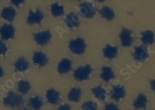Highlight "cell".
<instances>
[{
    "label": "cell",
    "instance_id": "484cf974",
    "mask_svg": "<svg viewBox=\"0 0 155 110\" xmlns=\"http://www.w3.org/2000/svg\"><path fill=\"white\" fill-rule=\"evenodd\" d=\"M51 12L54 16H60L63 13V8L58 4H54L51 7Z\"/></svg>",
    "mask_w": 155,
    "mask_h": 110
},
{
    "label": "cell",
    "instance_id": "83f0119b",
    "mask_svg": "<svg viewBox=\"0 0 155 110\" xmlns=\"http://www.w3.org/2000/svg\"><path fill=\"white\" fill-rule=\"evenodd\" d=\"M104 110H119L117 106L114 103H109L106 105Z\"/></svg>",
    "mask_w": 155,
    "mask_h": 110
},
{
    "label": "cell",
    "instance_id": "6da1fadb",
    "mask_svg": "<svg viewBox=\"0 0 155 110\" xmlns=\"http://www.w3.org/2000/svg\"><path fill=\"white\" fill-rule=\"evenodd\" d=\"M23 103L22 97L15 92H9L4 99L5 105L9 107H17Z\"/></svg>",
    "mask_w": 155,
    "mask_h": 110
},
{
    "label": "cell",
    "instance_id": "e0dca14e",
    "mask_svg": "<svg viewBox=\"0 0 155 110\" xmlns=\"http://www.w3.org/2000/svg\"><path fill=\"white\" fill-rule=\"evenodd\" d=\"M104 54L105 56L109 58H113L115 57L117 54V48L116 47L111 46L110 45H107L104 49Z\"/></svg>",
    "mask_w": 155,
    "mask_h": 110
},
{
    "label": "cell",
    "instance_id": "d6986e66",
    "mask_svg": "<svg viewBox=\"0 0 155 110\" xmlns=\"http://www.w3.org/2000/svg\"><path fill=\"white\" fill-rule=\"evenodd\" d=\"M29 106L32 107L34 110H38L42 105V101L40 98L35 96L31 98L29 100Z\"/></svg>",
    "mask_w": 155,
    "mask_h": 110
},
{
    "label": "cell",
    "instance_id": "9c48e42d",
    "mask_svg": "<svg viewBox=\"0 0 155 110\" xmlns=\"http://www.w3.org/2000/svg\"><path fill=\"white\" fill-rule=\"evenodd\" d=\"M134 56L136 59L143 61L148 56V52L147 49L143 46H139L136 48L134 53Z\"/></svg>",
    "mask_w": 155,
    "mask_h": 110
},
{
    "label": "cell",
    "instance_id": "52a82bcc",
    "mask_svg": "<svg viewBox=\"0 0 155 110\" xmlns=\"http://www.w3.org/2000/svg\"><path fill=\"white\" fill-rule=\"evenodd\" d=\"M120 40L123 46H129L132 44V36L131 33L128 30L126 29H124L120 33Z\"/></svg>",
    "mask_w": 155,
    "mask_h": 110
},
{
    "label": "cell",
    "instance_id": "3957f363",
    "mask_svg": "<svg viewBox=\"0 0 155 110\" xmlns=\"http://www.w3.org/2000/svg\"><path fill=\"white\" fill-rule=\"evenodd\" d=\"M91 68L89 66L80 67L77 69L74 73V77L78 80H83L88 78L89 75L91 72Z\"/></svg>",
    "mask_w": 155,
    "mask_h": 110
},
{
    "label": "cell",
    "instance_id": "ffe728a7",
    "mask_svg": "<svg viewBox=\"0 0 155 110\" xmlns=\"http://www.w3.org/2000/svg\"><path fill=\"white\" fill-rule=\"evenodd\" d=\"M114 74L112 69L108 67H104L102 69V73L101 74V78L106 81L109 80V79L113 78Z\"/></svg>",
    "mask_w": 155,
    "mask_h": 110
},
{
    "label": "cell",
    "instance_id": "1f68e13d",
    "mask_svg": "<svg viewBox=\"0 0 155 110\" xmlns=\"http://www.w3.org/2000/svg\"><path fill=\"white\" fill-rule=\"evenodd\" d=\"M3 75V70L2 68V67H0V77H1Z\"/></svg>",
    "mask_w": 155,
    "mask_h": 110
},
{
    "label": "cell",
    "instance_id": "7c38bea8",
    "mask_svg": "<svg viewBox=\"0 0 155 110\" xmlns=\"http://www.w3.org/2000/svg\"><path fill=\"white\" fill-rule=\"evenodd\" d=\"M81 11L82 14L86 17H92L95 13V10L93 7L89 3H84L81 6Z\"/></svg>",
    "mask_w": 155,
    "mask_h": 110
},
{
    "label": "cell",
    "instance_id": "30bf717a",
    "mask_svg": "<svg viewBox=\"0 0 155 110\" xmlns=\"http://www.w3.org/2000/svg\"><path fill=\"white\" fill-rule=\"evenodd\" d=\"M2 16L5 19L9 21H11L15 17L16 11L15 10L14 8L11 7L5 8L2 11Z\"/></svg>",
    "mask_w": 155,
    "mask_h": 110
},
{
    "label": "cell",
    "instance_id": "f1b7e54d",
    "mask_svg": "<svg viewBox=\"0 0 155 110\" xmlns=\"http://www.w3.org/2000/svg\"><path fill=\"white\" fill-rule=\"evenodd\" d=\"M7 50V48L6 45L2 41H0V55L5 53Z\"/></svg>",
    "mask_w": 155,
    "mask_h": 110
},
{
    "label": "cell",
    "instance_id": "ba28073f",
    "mask_svg": "<svg viewBox=\"0 0 155 110\" xmlns=\"http://www.w3.org/2000/svg\"><path fill=\"white\" fill-rule=\"evenodd\" d=\"M43 14L41 11L37 10L35 12L31 11L28 17V22L31 24L39 23L41 22Z\"/></svg>",
    "mask_w": 155,
    "mask_h": 110
},
{
    "label": "cell",
    "instance_id": "f546056e",
    "mask_svg": "<svg viewBox=\"0 0 155 110\" xmlns=\"http://www.w3.org/2000/svg\"><path fill=\"white\" fill-rule=\"evenodd\" d=\"M58 110H71V108H70V106L68 105H67V104H66V105H63L60 106L58 108Z\"/></svg>",
    "mask_w": 155,
    "mask_h": 110
},
{
    "label": "cell",
    "instance_id": "7a4b0ae2",
    "mask_svg": "<svg viewBox=\"0 0 155 110\" xmlns=\"http://www.w3.org/2000/svg\"><path fill=\"white\" fill-rule=\"evenodd\" d=\"M70 48L73 53L81 54L84 51L85 43L84 40L81 39L71 40L70 43Z\"/></svg>",
    "mask_w": 155,
    "mask_h": 110
},
{
    "label": "cell",
    "instance_id": "4fadbf2b",
    "mask_svg": "<svg viewBox=\"0 0 155 110\" xmlns=\"http://www.w3.org/2000/svg\"><path fill=\"white\" fill-rule=\"evenodd\" d=\"M60 95L58 92L54 89H50L47 92V99L51 103H56L59 100Z\"/></svg>",
    "mask_w": 155,
    "mask_h": 110
},
{
    "label": "cell",
    "instance_id": "ac0fdd59",
    "mask_svg": "<svg viewBox=\"0 0 155 110\" xmlns=\"http://www.w3.org/2000/svg\"><path fill=\"white\" fill-rule=\"evenodd\" d=\"M147 102V97L144 95H140L134 102V106L138 109L143 108L145 106Z\"/></svg>",
    "mask_w": 155,
    "mask_h": 110
},
{
    "label": "cell",
    "instance_id": "44dd1931",
    "mask_svg": "<svg viewBox=\"0 0 155 110\" xmlns=\"http://www.w3.org/2000/svg\"><path fill=\"white\" fill-rule=\"evenodd\" d=\"M81 90L79 89L74 88L68 94V99L73 102H78L80 99Z\"/></svg>",
    "mask_w": 155,
    "mask_h": 110
},
{
    "label": "cell",
    "instance_id": "603a6c76",
    "mask_svg": "<svg viewBox=\"0 0 155 110\" xmlns=\"http://www.w3.org/2000/svg\"><path fill=\"white\" fill-rule=\"evenodd\" d=\"M101 13L103 17L108 20H112L114 17V13L113 11L108 7L103 8L101 10Z\"/></svg>",
    "mask_w": 155,
    "mask_h": 110
},
{
    "label": "cell",
    "instance_id": "277c9868",
    "mask_svg": "<svg viewBox=\"0 0 155 110\" xmlns=\"http://www.w3.org/2000/svg\"><path fill=\"white\" fill-rule=\"evenodd\" d=\"M15 29L10 24H4L0 28V34L3 39H9L12 38L15 35Z\"/></svg>",
    "mask_w": 155,
    "mask_h": 110
},
{
    "label": "cell",
    "instance_id": "5bb4252c",
    "mask_svg": "<svg viewBox=\"0 0 155 110\" xmlns=\"http://www.w3.org/2000/svg\"><path fill=\"white\" fill-rule=\"evenodd\" d=\"M71 64L70 61L67 59H64L59 63L58 70L60 73H65L71 69Z\"/></svg>",
    "mask_w": 155,
    "mask_h": 110
},
{
    "label": "cell",
    "instance_id": "9a60e30c",
    "mask_svg": "<svg viewBox=\"0 0 155 110\" xmlns=\"http://www.w3.org/2000/svg\"><path fill=\"white\" fill-rule=\"evenodd\" d=\"M66 24L69 27H72L74 26H76L79 24V19L77 14H71L68 15L66 19Z\"/></svg>",
    "mask_w": 155,
    "mask_h": 110
},
{
    "label": "cell",
    "instance_id": "d4e9b609",
    "mask_svg": "<svg viewBox=\"0 0 155 110\" xmlns=\"http://www.w3.org/2000/svg\"><path fill=\"white\" fill-rule=\"evenodd\" d=\"M93 93L94 94V95L98 99L101 100H105V98H106V91L102 89L100 87L94 88L93 90Z\"/></svg>",
    "mask_w": 155,
    "mask_h": 110
},
{
    "label": "cell",
    "instance_id": "cb8c5ba5",
    "mask_svg": "<svg viewBox=\"0 0 155 110\" xmlns=\"http://www.w3.org/2000/svg\"><path fill=\"white\" fill-rule=\"evenodd\" d=\"M30 83L27 81L21 80L18 83V90L22 93H28L30 89Z\"/></svg>",
    "mask_w": 155,
    "mask_h": 110
},
{
    "label": "cell",
    "instance_id": "8fae6325",
    "mask_svg": "<svg viewBox=\"0 0 155 110\" xmlns=\"http://www.w3.org/2000/svg\"><path fill=\"white\" fill-rule=\"evenodd\" d=\"M33 60L34 63L38 66H44L47 62L46 56L42 52H36L34 54Z\"/></svg>",
    "mask_w": 155,
    "mask_h": 110
},
{
    "label": "cell",
    "instance_id": "4316f807",
    "mask_svg": "<svg viewBox=\"0 0 155 110\" xmlns=\"http://www.w3.org/2000/svg\"><path fill=\"white\" fill-rule=\"evenodd\" d=\"M83 110H97L96 104L92 102H88L83 104Z\"/></svg>",
    "mask_w": 155,
    "mask_h": 110
},
{
    "label": "cell",
    "instance_id": "2e32d148",
    "mask_svg": "<svg viewBox=\"0 0 155 110\" xmlns=\"http://www.w3.org/2000/svg\"><path fill=\"white\" fill-rule=\"evenodd\" d=\"M29 66V63L24 58L19 59L15 64V68L17 71L22 72L26 70Z\"/></svg>",
    "mask_w": 155,
    "mask_h": 110
},
{
    "label": "cell",
    "instance_id": "7402d4cb",
    "mask_svg": "<svg viewBox=\"0 0 155 110\" xmlns=\"http://www.w3.org/2000/svg\"><path fill=\"white\" fill-rule=\"evenodd\" d=\"M142 41L146 44H151L154 42V35L150 31H147L143 33L141 36Z\"/></svg>",
    "mask_w": 155,
    "mask_h": 110
},
{
    "label": "cell",
    "instance_id": "8992f818",
    "mask_svg": "<svg viewBox=\"0 0 155 110\" xmlns=\"http://www.w3.org/2000/svg\"><path fill=\"white\" fill-rule=\"evenodd\" d=\"M110 95L113 99L115 100H118L125 95L124 89L120 85H114L112 89Z\"/></svg>",
    "mask_w": 155,
    "mask_h": 110
},
{
    "label": "cell",
    "instance_id": "4dcf8cb0",
    "mask_svg": "<svg viewBox=\"0 0 155 110\" xmlns=\"http://www.w3.org/2000/svg\"><path fill=\"white\" fill-rule=\"evenodd\" d=\"M22 2V1H20V0H18V1H12V3H13L15 5H17V6H18V5H19V3H21Z\"/></svg>",
    "mask_w": 155,
    "mask_h": 110
},
{
    "label": "cell",
    "instance_id": "5b68a950",
    "mask_svg": "<svg viewBox=\"0 0 155 110\" xmlns=\"http://www.w3.org/2000/svg\"><path fill=\"white\" fill-rule=\"evenodd\" d=\"M51 38V34L48 31H43L35 35V41L41 45H44L48 42Z\"/></svg>",
    "mask_w": 155,
    "mask_h": 110
}]
</instances>
